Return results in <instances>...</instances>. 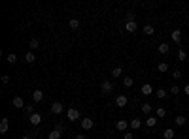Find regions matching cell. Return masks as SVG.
<instances>
[{"label":"cell","instance_id":"39","mask_svg":"<svg viewBox=\"0 0 189 139\" xmlns=\"http://www.w3.org/2000/svg\"><path fill=\"white\" fill-rule=\"evenodd\" d=\"M21 139H30V135H23V137H21Z\"/></svg>","mask_w":189,"mask_h":139},{"label":"cell","instance_id":"37","mask_svg":"<svg viewBox=\"0 0 189 139\" xmlns=\"http://www.w3.org/2000/svg\"><path fill=\"white\" fill-rule=\"evenodd\" d=\"M183 92H185V94L189 96V85H185V89H183Z\"/></svg>","mask_w":189,"mask_h":139},{"label":"cell","instance_id":"29","mask_svg":"<svg viewBox=\"0 0 189 139\" xmlns=\"http://www.w3.org/2000/svg\"><path fill=\"white\" fill-rule=\"evenodd\" d=\"M6 60H8V62H9V64H13V62H17V56H15L13 53H9V55L6 56Z\"/></svg>","mask_w":189,"mask_h":139},{"label":"cell","instance_id":"40","mask_svg":"<svg viewBox=\"0 0 189 139\" xmlns=\"http://www.w3.org/2000/svg\"><path fill=\"white\" fill-rule=\"evenodd\" d=\"M187 118H189V113H187Z\"/></svg>","mask_w":189,"mask_h":139},{"label":"cell","instance_id":"30","mask_svg":"<svg viewBox=\"0 0 189 139\" xmlns=\"http://www.w3.org/2000/svg\"><path fill=\"white\" fill-rule=\"evenodd\" d=\"M180 92H182V89H180V86H178V85H174V86H170V94H180Z\"/></svg>","mask_w":189,"mask_h":139},{"label":"cell","instance_id":"15","mask_svg":"<svg viewBox=\"0 0 189 139\" xmlns=\"http://www.w3.org/2000/svg\"><path fill=\"white\" fill-rule=\"evenodd\" d=\"M125 30H127V32H136V30H138V24H136L134 21H132V23H127V24H125Z\"/></svg>","mask_w":189,"mask_h":139},{"label":"cell","instance_id":"19","mask_svg":"<svg viewBox=\"0 0 189 139\" xmlns=\"http://www.w3.org/2000/svg\"><path fill=\"white\" fill-rule=\"evenodd\" d=\"M25 60H27L28 64H32L34 60H36V56H34V53H30V51H28V53H25Z\"/></svg>","mask_w":189,"mask_h":139},{"label":"cell","instance_id":"7","mask_svg":"<svg viewBox=\"0 0 189 139\" xmlns=\"http://www.w3.org/2000/svg\"><path fill=\"white\" fill-rule=\"evenodd\" d=\"M140 92H142V94H144V96H151V94H153V86H151L150 83H146V85H142Z\"/></svg>","mask_w":189,"mask_h":139},{"label":"cell","instance_id":"9","mask_svg":"<svg viewBox=\"0 0 189 139\" xmlns=\"http://www.w3.org/2000/svg\"><path fill=\"white\" fill-rule=\"evenodd\" d=\"M127 102H129V100H127V96H123V94H119V96L115 98V105L117 107H125Z\"/></svg>","mask_w":189,"mask_h":139},{"label":"cell","instance_id":"4","mask_svg":"<svg viewBox=\"0 0 189 139\" xmlns=\"http://www.w3.org/2000/svg\"><path fill=\"white\" fill-rule=\"evenodd\" d=\"M93 126H95L93 118H83V120H81V128H83V130H93Z\"/></svg>","mask_w":189,"mask_h":139},{"label":"cell","instance_id":"28","mask_svg":"<svg viewBox=\"0 0 189 139\" xmlns=\"http://www.w3.org/2000/svg\"><path fill=\"white\" fill-rule=\"evenodd\" d=\"M147 126H150V128H153V126H155L157 124V117H147Z\"/></svg>","mask_w":189,"mask_h":139},{"label":"cell","instance_id":"6","mask_svg":"<svg viewBox=\"0 0 189 139\" xmlns=\"http://www.w3.org/2000/svg\"><path fill=\"white\" fill-rule=\"evenodd\" d=\"M28 120H30V124H32V126H38L40 122H42V115H40V113H34V115H30Z\"/></svg>","mask_w":189,"mask_h":139},{"label":"cell","instance_id":"26","mask_svg":"<svg viewBox=\"0 0 189 139\" xmlns=\"http://www.w3.org/2000/svg\"><path fill=\"white\" fill-rule=\"evenodd\" d=\"M155 96H157V98H159V100H165V98L168 96V92H166V90H163V89H161V90H157V92H155Z\"/></svg>","mask_w":189,"mask_h":139},{"label":"cell","instance_id":"1","mask_svg":"<svg viewBox=\"0 0 189 139\" xmlns=\"http://www.w3.org/2000/svg\"><path fill=\"white\" fill-rule=\"evenodd\" d=\"M100 90H102V94H110V92L114 90V83H112V81H102Z\"/></svg>","mask_w":189,"mask_h":139},{"label":"cell","instance_id":"34","mask_svg":"<svg viewBox=\"0 0 189 139\" xmlns=\"http://www.w3.org/2000/svg\"><path fill=\"white\" fill-rule=\"evenodd\" d=\"M132 137H134V135H132V132H125L123 133V139H132Z\"/></svg>","mask_w":189,"mask_h":139},{"label":"cell","instance_id":"25","mask_svg":"<svg viewBox=\"0 0 189 139\" xmlns=\"http://www.w3.org/2000/svg\"><path fill=\"white\" fill-rule=\"evenodd\" d=\"M47 139H61V132H59V130H53V132H49Z\"/></svg>","mask_w":189,"mask_h":139},{"label":"cell","instance_id":"24","mask_svg":"<svg viewBox=\"0 0 189 139\" xmlns=\"http://www.w3.org/2000/svg\"><path fill=\"white\" fill-rule=\"evenodd\" d=\"M174 122H176L178 126H183V124H185V122H187V118H185V117H182V115H178Z\"/></svg>","mask_w":189,"mask_h":139},{"label":"cell","instance_id":"8","mask_svg":"<svg viewBox=\"0 0 189 139\" xmlns=\"http://www.w3.org/2000/svg\"><path fill=\"white\" fill-rule=\"evenodd\" d=\"M8 128H9V118L4 117L2 120H0V133H6V132H8Z\"/></svg>","mask_w":189,"mask_h":139},{"label":"cell","instance_id":"36","mask_svg":"<svg viewBox=\"0 0 189 139\" xmlns=\"http://www.w3.org/2000/svg\"><path fill=\"white\" fill-rule=\"evenodd\" d=\"M2 83H9V75H2Z\"/></svg>","mask_w":189,"mask_h":139},{"label":"cell","instance_id":"31","mask_svg":"<svg viewBox=\"0 0 189 139\" xmlns=\"http://www.w3.org/2000/svg\"><path fill=\"white\" fill-rule=\"evenodd\" d=\"M157 117H161V118L166 117V109H165V107H159V109H157Z\"/></svg>","mask_w":189,"mask_h":139},{"label":"cell","instance_id":"18","mask_svg":"<svg viewBox=\"0 0 189 139\" xmlns=\"http://www.w3.org/2000/svg\"><path fill=\"white\" fill-rule=\"evenodd\" d=\"M144 34L146 36H153V34H155V28H153L151 24H146V27H144Z\"/></svg>","mask_w":189,"mask_h":139},{"label":"cell","instance_id":"14","mask_svg":"<svg viewBox=\"0 0 189 139\" xmlns=\"http://www.w3.org/2000/svg\"><path fill=\"white\" fill-rule=\"evenodd\" d=\"M129 126L132 128V130H138V128L142 126V120H140V118H132V120L129 122Z\"/></svg>","mask_w":189,"mask_h":139},{"label":"cell","instance_id":"12","mask_svg":"<svg viewBox=\"0 0 189 139\" xmlns=\"http://www.w3.org/2000/svg\"><path fill=\"white\" fill-rule=\"evenodd\" d=\"M32 100L36 102V104H38V102H42V100H44V92H42V90H34V92H32Z\"/></svg>","mask_w":189,"mask_h":139},{"label":"cell","instance_id":"3","mask_svg":"<svg viewBox=\"0 0 189 139\" xmlns=\"http://www.w3.org/2000/svg\"><path fill=\"white\" fill-rule=\"evenodd\" d=\"M63 111H64V105L61 104V102H53V104H51V113H55V115H61Z\"/></svg>","mask_w":189,"mask_h":139},{"label":"cell","instance_id":"27","mask_svg":"<svg viewBox=\"0 0 189 139\" xmlns=\"http://www.w3.org/2000/svg\"><path fill=\"white\" fill-rule=\"evenodd\" d=\"M28 47L30 49H38L40 47V42H38L36 38H32V40H30V43H28Z\"/></svg>","mask_w":189,"mask_h":139},{"label":"cell","instance_id":"35","mask_svg":"<svg viewBox=\"0 0 189 139\" xmlns=\"http://www.w3.org/2000/svg\"><path fill=\"white\" fill-rule=\"evenodd\" d=\"M172 77H174V79H180V77H182V71H180V70H176L174 73H172Z\"/></svg>","mask_w":189,"mask_h":139},{"label":"cell","instance_id":"17","mask_svg":"<svg viewBox=\"0 0 189 139\" xmlns=\"http://www.w3.org/2000/svg\"><path fill=\"white\" fill-rule=\"evenodd\" d=\"M68 27L72 28V30H78V28H80V21H78V19H70V21H68Z\"/></svg>","mask_w":189,"mask_h":139},{"label":"cell","instance_id":"5","mask_svg":"<svg viewBox=\"0 0 189 139\" xmlns=\"http://www.w3.org/2000/svg\"><path fill=\"white\" fill-rule=\"evenodd\" d=\"M12 105H13V107H17V109H25V102H23V98H21V96H15V98H13V102H12Z\"/></svg>","mask_w":189,"mask_h":139},{"label":"cell","instance_id":"23","mask_svg":"<svg viewBox=\"0 0 189 139\" xmlns=\"http://www.w3.org/2000/svg\"><path fill=\"white\" fill-rule=\"evenodd\" d=\"M121 73H123V68H121V66H115V68L112 70V75H114V77H119Z\"/></svg>","mask_w":189,"mask_h":139},{"label":"cell","instance_id":"21","mask_svg":"<svg viewBox=\"0 0 189 139\" xmlns=\"http://www.w3.org/2000/svg\"><path fill=\"white\" fill-rule=\"evenodd\" d=\"M140 109H142V113H144V115H150V113H151V109H153V107H151V104H144V105H142V107H140Z\"/></svg>","mask_w":189,"mask_h":139},{"label":"cell","instance_id":"20","mask_svg":"<svg viewBox=\"0 0 189 139\" xmlns=\"http://www.w3.org/2000/svg\"><path fill=\"white\" fill-rule=\"evenodd\" d=\"M123 85L127 86V89H131V86L134 85V79H132V77H123Z\"/></svg>","mask_w":189,"mask_h":139},{"label":"cell","instance_id":"33","mask_svg":"<svg viewBox=\"0 0 189 139\" xmlns=\"http://www.w3.org/2000/svg\"><path fill=\"white\" fill-rule=\"evenodd\" d=\"M25 113H28V115H34V107H32V105H25Z\"/></svg>","mask_w":189,"mask_h":139},{"label":"cell","instance_id":"10","mask_svg":"<svg viewBox=\"0 0 189 139\" xmlns=\"http://www.w3.org/2000/svg\"><path fill=\"white\" fill-rule=\"evenodd\" d=\"M115 128H117L119 132H127V128H129V122H127V120H117V122H115Z\"/></svg>","mask_w":189,"mask_h":139},{"label":"cell","instance_id":"22","mask_svg":"<svg viewBox=\"0 0 189 139\" xmlns=\"http://www.w3.org/2000/svg\"><path fill=\"white\" fill-rule=\"evenodd\" d=\"M157 70H159L161 73H165V71H168V64L166 62H159L157 64Z\"/></svg>","mask_w":189,"mask_h":139},{"label":"cell","instance_id":"13","mask_svg":"<svg viewBox=\"0 0 189 139\" xmlns=\"http://www.w3.org/2000/svg\"><path fill=\"white\" fill-rule=\"evenodd\" d=\"M163 137H165V139H174L176 133H174V130H172V128H166V130L163 132Z\"/></svg>","mask_w":189,"mask_h":139},{"label":"cell","instance_id":"16","mask_svg":"<svg viewBox=\"0 0 189 139\" xmlns=\"http://www.w3.org/2000/svg\"><path fill=\"white\" fill-rule=\"evenodd\" d=\"M157 51H159L161 55H166L168 51H170V47H168V43H161L159 47H157Z\"/></svg>","mask_w":189,"mask_h":139},{"label":"cell","instance_id":"2","mask_svg":"<svg viewBox=\"0 0 189 139\" xmlns=\"http://www.w3.org/2000/svg\"><path fill=\"white\" fill-rule=\"evenodd\" d=\"M66 117H68V120H78V118H80V111L76 109V107H70V109L66 111Z\"/></svg>","mask_w":189,"mask_h":139},{"label":"cell","instance_id":"38","mask_svg":"<svg viewBox=\"0 0 189 139\" xmlns=\"http://www.w3.org/2000/svg\"><path fill=\"white\" fill-rule=\"evenodd\" d=\"M76 139H87L85 135H76Z\"/></svg>","mask_w":189,"mask_h":139},{"label":"cell","instance_id":"32","mask_svg":"<svg viewBox=\"0 0 189 139\" xmlns=\"http://www.w3.org/2000/svg\"><path fill=\"white\" fill-rule=\"evenodd\" d=\"M185 51H183V49H178V58H180V60H185Z\"/></svg>","mask_w":189,"mask_h":139},{"label":"cell","instance_id":"11","mask_svg":"<svg viewBox=\"0 0 189 139\" xmlns=\"http://www.w3.org/2000/svg\"><path fill=\"white\" fill-rule=\"evenodd\" d=\"M170 38H172V42H176V43H180V40H182V30H172V34H170Z\"/></svg>","mask_w":189,"mask_h":139}]
</instances>
